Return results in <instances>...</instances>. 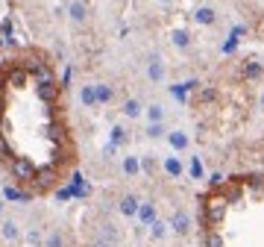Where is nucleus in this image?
Listing matches in <instances>:
<instances>
[{
	"instance_id": "obj_1",
	"label": "nucleus",
	"mask_w": 264,
	"mask_h": 247,
	"mask_svg": "<svg viewBox=\"0 0 264 247\" xmlns=\"http://www.w3.org/2000/svg\"><path fill=\"white\" fill-rule=\"evenodd\" d=\"M9 168H12V176L21 179V182H27V179H33V176H35V168L27 162V159H12V165H9Z\"/></svg>"
},
{
	"instance_id": "obj_2",
	"label": "nucleus",
	"mask_w": 264,
	"mask_h": 247,
	"mask_svg": "<svg viewBox=\"0 0 264 247\" xmlns=\"http://www.w3.org/2000/svg\"><path fill=\"white\" fill-rule=\"evenodd\" d=\"M170 229L179 232V235H188V232H191V215L182 212V209H176L173 218H170Z\"/></svg>"
},
{
	"instance_id": "obj_3",
	"label": "nucleus",
	"mask_w": 264,
	"mask_h": 247,
	"mask_svg": "<svg viewBox=\"0 0 264 247\" xmlns=\"http://www.w3.org/2000/svg\"><path fill=\"white\" fill-rule=\"evenodd\" d=\"M138 206H141V200L135 194H123L121 203H118V209H121L123 218H135V215H138Z\"/></svg>"
},
{
	"instance_id": "obj_4",
	"label": "nucleus",
	"mask_w": 264,
	"mask_h": 247,
	"mask_svg": "<svg viewBox=\"0 0 264 247\" xmlns=\"http://www.w3.org/2000/svg\"><path fill=\"white\" fill-rule=\"evenodd\" d=\"M147 77H150V83H161V80H164V62H161V56H150Z\"/></svg>"
},
{
	"instance_id": "obj_5",
	"label": "nucleus",
	"mask_w": 264,
	"mask_h": 247,
	"mask_svg": "<svg viewBox=\"0 0 264 247\" xmlns=\"http://www.w3.org/2000/svg\"><path fill=\"white\" fill-rule=\"evenodd\" d=\"M135 218H138L144 227H150V224L156 221V203H153V200H141L138 215H135Z\"/></svg>"
},
{
	"instance_id": "obj_6",
	"label": "nucleus",
	"mask_w": 264,
	"mask_h": 247,
	"mask_svg": "<svg viewBox=\"0 0 264 247\" xmlns=\"http://www.w3.org/2000/svg\"><path fill=\"white\" fill-rule=\"evenodd\" d=\"M161 168H164V174L173 176V179H179V176H182V171H185V165H182V159H179V156H164Z\"/></svg>"
},
{
	"instance_id": "obj_7",
	"label": "nucleus",
	"mask_w": 264,
	"mask_h": 247,
	"mask_svg": "<svg viewBox=\"0 0 264 247\" xmlns=\"http://www.w3.org/2000/svg\"><path fill=\"white\" fill-rule=\"evenodd\" d=\"M167 144H170L173 150H188L191 139H188V133H182V130H170V133H167Z\"/></svg>"
},
{
	"instance_id": "obj_8",
	"label": "nucleus",
	"mask_w": 264,
	"mask_h": 247,
	"mask_svg": "<svg viewBox=\"0 0 264 247\" xmlns=\"http://www.w3.org/2000/svg\"><path fill=\"white\" fill-rule=\"evenodd\" d=\"M123 118H132V121H135V118H141V115H144V106H141V100L138 97H129V100H123Z\"/></svg>"
},
{
	"instance_id": "obj_9",
	"label": "nucleus",
	"mask_w": 264,
	"mask_h": 247,
	"mask_svg": "<svg viewBox=\"0 0 264 247\" xmlns=\"http://www.w3.org/2000/svg\"><path fill=\"white\" fill-rule=\"evenodd\" d=\"M56 97H59V86H56V83H38V100L53 103Z\"/></svg>"
},
{
	"instance_id": "obj_10",
	"label": "nucleus",
	"mask_w": 264,
	"mask_h": 247,
	"mask_svg": "<svg viewBox=\"0 0 264 247\" xmlns=\"http://www.w3.org/2000/svg\"><path fill=\"white\" fill-rule=\"evenodd\" d=\"M121 168H123V174L126 176H138L141 174V156H123V162H121Z\"/></svg>"
},
{
	"instance_id": "obj_11",
	"label": "nucleus",
	"mask_w": 264,
	"mask_h": 247,
	"mask_svg": "<svg viewBox=\"0 0 264 247\" xmlns=\"http://www.w3.org/2000/svg\"><path fill=\"white\" fill-rule=\"evenodd\" d=\"M194 21H197V24H203V27H211V24L217 21V15H214V9H211V6H200V9L194 12Z\"/></svg>"
},
{
	"instance_id": "obj_12",
	"label": "nucleus",
	"mask_w": 264,
	"mask_h": 247,
	"mask_svg": "<svg viewBox=\"0 0 264 247\" xmlns=\"http://www.w3.org/2000/svg\"><path fill=\"white\" fill-rule=\"evenodd\" d=\"M79 100H82V106H97V88H94V83H85V86L79 88Z\"/></svg>"
},
{
	"instance_id": "obj_13",
	"label": "nucleus",
	"mask_w": 264,
	"mask_h": 247,
	"mask_svg": "<svg viewBox=\"0 0 264 247\" xmlns=\"http://www.w3.org/2000/svg\"><path fill=\"white\" fill-rule=\"evenodd\" d=\"M94 88H97V106L112 103V97H115V88L109 86V83H94Z\"/></svg>"
},
{
	"instance_id": "obj_14",
	"label": "nucleus",
	"mask_w": 264,
	"mask_h": 247,
	"mask_svg": "<svg viewBox=\"0 0 264 247\" xmlns=\"http://www.w3.org/2000/svg\"><path fill=\"white\" fill-rule=\"evenodd\" d=\"M144 115H147V121L150 124H164V106L161 103H150L144 109Z\"/></svg>"
},
{
	"instance_id": "obj_15",
	"label": "nucleus",
	"mask_w": 264,
	"mask_h": 247,
	"mask_svg": "<svg viewBox=\"0 0 264 247\" xmlns=\"http://www.w3.org/2000/svg\"><path fill=\"white\" fill-rule=\"evenodd\" d=\"M70 18H73V21H76V24H82V21H85L88 18V6L85 3H82V0H73V3H70Z\"/></svg>"
},
{
	"instance_id": "obj_16",
	"label": "nucleus",
	"mask_w": 264,
	"mask_h": 247,
	"mask_svg": "<svg viewBox=\"0 0 264 247\" xmlns=\"http://www.w3.org/2000/svg\"><path fill=\"white\" fill-rule=\"evenodd\" d=\"M0 235H3L6 241H18V238H21V227H18L15 221H6V224L0 227Z\"/></svg>"
},
{
	"instance_id": "obj_17",
	"label": "nucleus",
	"mask_w": 264,
	"mask_h": 247,
	"mask_svg": "<svg viewBox=\"0 0 264 247\" xmlns=\"http://www.w3.org/2000/svg\"><path fill=\"white\" fill-rule=\"evenodd\" d=\"M6 200H18V203H27V200H33V194L30 192H21V189H12V186H6Z\"/></svg>"
},
{
	"instance_id": "obj_18",
	"label": "nucleus",
	"mask_w": 264,
	"mask_h": 247,
	"mask_svg": "<svg viewBox=\"0 0 264 247\" xmlns=\"http://www.w3.org/2000/svg\"><path fill=\"white\" fill-rule=\"evenodd\" d=\"M141 174H147V176L156 174V159L150 156V153H144V156H141Z\"/></svg>"
},
{
	"instance_id": "obj_19",
	"label": "nucleus",
	"mask_w": 264,
	"mask_h": 247,
	"mask_svg": "<svg viewBox=\"0 0 264 247\" xmlns=\"http://www.w3.org/2000/svg\"><path fill=\"white\" fill-rule=\"evenodd\" d=\"M170 38H173V44H176V47H182V50H185V47L191 44V35L185 33V30H173V35H170Z\"/></svg>"
},
{
	"instance_id": "obj_20",
	"label": "nucleus",
	"mask_w": 264,
	"mask_h": 247,
	"mask_svg": "<svg viewBox=\"0 0 264 247\" xmlns=\"http://www.w3.org/2000/svg\"><path fill=\"white\" fill-rule=\"evenodd\" d=\"M44 247H65V235H62V229H53L50 235H47V241Z\"/></svg>"
},
{
	"instance_id": "obj_21",
	"label": "nucleus",
	"mask_w": 264,
	"mask_h": 247,
	"mask_svg": "<svg viewBox=\"0 0 264 247\" xmlns=\"http://www.w3.org/2000/svg\"><path fill=\"white\" fill-rule=\"evenodd\" d=\"M150 235H153V238H164V235H167V224L156 218V221L150 224Z\"/></svg>"
},
{
	"instance_id": "obj_22",
	"label": "nucleus",
	"mask_w": 264,
	"mask_h": 247,
	"mask_svg": "<svg viewBox=\"0 0 264 247\" xmlns=\"http://www.w3.org/2000/svg\"><path fill=\"white\" fill-rule=\"evenodd\" d=\"M244 77L246 80H258V77H261V65H258V62H246L244 65Z\"/></svg>"
},
{
	"instance_id": "obj_23",
	"label": "nucleus",
	"mask_w": 264,
	"mask_h": 247,
	"mask_svg": "<svg viewBox=\"0 0 264 247\" xmlns=\"http://www.w3.org/2000/svg\"><path fill=\"white\" fill-rule=\"evenodd\" d=\"M126 141V133H123V127H112V147H118Z\"/></svg>"
},
{
	"instance_id": "obj_24",
	"label": "nucleus",
	"mask_w": 264,
	"mask_h": 247,
	"mask_svg": "<svg viewBox=\"0 0 264 247\" xmlns=\"http://www.w3.org/2000/svg\"><path fill=\"white\" fill-rule=\"evenodd\" d=\"M164 136V124H150L147 127V139H161Z\"/></svg>"
},
{
	"instance_id": "obj_25",
	"label": "nucleus",
	"mask_w": 264,
	"mask_h": 247,
	"mask_svg": "<svg viewBox=\"0 0 264 247\" xmlns=\"http://www.w3.org/2000/svg\"><path fill=\"white\" fill-rule=\"evenodd\" d=\"M191 176L194 179H203V162H200L197 156L191 159Z\"/></svg>"
},
{
	"instance_id": "obj_26",
	"label": "nucleus",
	"mask_w": 264,
	"mask_h": 247,
	"mask_svg": "<svg viewBox=\"0 0 264 247\" xmlns=\"http://www.w3.org/2000/svg\"><path fill=\"white\" fill-rule=\"evenodd\" d=\"M206 247H223V238H220L217 232H209V235H206Z\"/></svg>"
},
{
	"instance_id": "obj_27",
	"label": "nucleus",
	"mask_w": 264,
	"mask_h": 247,
	"mask_svg": "<svg viewBox=\"0 0 264 247\" xmlns=\"http://www.w3.org/2000/svg\"><path fill=\"white\" fill-rule=\"evenodd\" d=\"M27 241H30V244H44V238H41L38 229H30V232H27Z\"/></svg>"
},
{
	"instance_id": "obj_28",
	"label": "nucleus",
	"mask_w": 264,
	"mask_h": 247,
	"mask_svg": "<svg viewBox=\"0 0 264 247\" xmlns=\"http://www.w3.org/2000/svg\"><path fill=\"white\" fill-rule=\"evenodd\" d=\"M214 97H217V94H214V88H206V91H203V100H214Z\"/></svg>"
},
{
	"instance_id": "obj_29",
	"label": "nucleus",
	"mask_w": 264,
	"mask_h": 247,
	"mask_svg": "<svg viewBox=\"0 0 264 247\" xmlns=\"http://www.w3.org/2000/svg\"><path fill=\"white\" fill-rule=\"evenodd\" d=\"M9 156V150H6V141H3V136H0V159Z\"/></svg>"
},
{
	"instance_id": "obj_30",
	"label": "nucleus",
	"mask_w": 264,
	"mask_h": 247,
	"mask_svg": "<svg viewBox=\"0 0 264 247\" xmlns=\"http://www.w3.org/2000/svg\"><path fill=\"white\" fill-rule=\"evenodd\" d=\"M158 3H167V0H158Z\"/></svg>"
},
{
	"instance_id": "obj_31",
	"label": "nucleus",
	"mask_w": 264,
	"mask_h": 247,
	"mask_svg": "<svg viewBox=\"0 0 264 247\" xmlns=\"http://www.w3.org/2000/svg\"><path fill=\"white\" fill-rule=\"evenodd\" d=\"M0 41H3V35H0Z\"/></svg>"
}]
</instances>
